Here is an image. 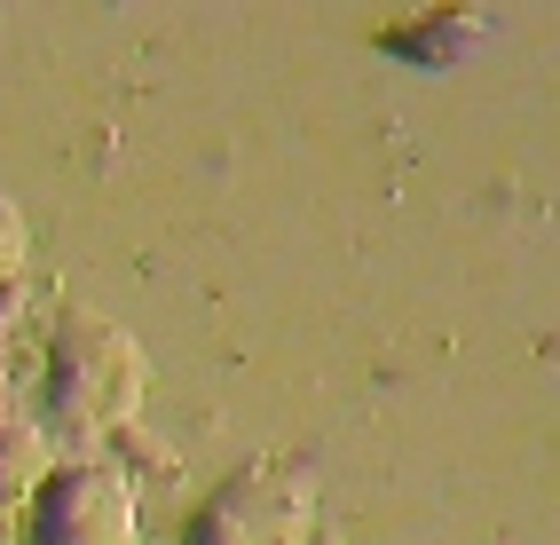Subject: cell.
Masks as SVG:
<instances>
[{
    "mask_svg": "<svg viewBox=\"0 0 560 545\" xmlns=\"http://www.w3.org/2000/svg\"><path fill=\"white\" fill-rule=\"evenodd\" d=\"M48 475H56L48 434H40V427H24V419H0V506H24Z\"/></svg>",
    "mask_w": 560,
    "mask_h": 545,
    "instance_id": "5b68a950",
    "label": "cell"
},
{
    "mask_svg": "<svg viewBox=\"0 0 560 545\" xmlns=\"http://www.w3.org/2000/svg\"><path fill=\"white\" fill-rule=\"evenodd\" d=\"M24 545H142V514H135V483L103 459L56 466L32 490V522Z\"/></svg>",
    "mask_w": 560,
    "mask_h": 545,
    "instance_id": "7a4b0ae2",
    "label": "cell"
},
{
    "mask_svg": "<svg viewBox=\"0 0 560 545\" xmlns=\"http://www.w3.org/2000/svg\"><path fill=\"white\" fill-rule=\"evenodd\" d=\"M24 316V277H0V333Z\"/></svg>",
    "mask_w": 560,
    "mask_h": 545,
    "instance_id": "ba28073f",
    "label": "cell"
},
{
    "mask_svg": "<svg viewBox=\"0 0 560 545\" xmlns=\"http://www.w3.org/2000/svg\"><path fill=\"white\" fill-rule=\"evenodd\" d=\"M40 411H48L56 443H103V434L135 427V411H142V348L103 316H71L48 340Z\"/></svg>",
    "mask_w": 560,
    "mask_h": 545,
    "instance_id": "6da1fadb",
    "label": "cell"
},
{
    "mask_svg": "<svg viewBox=\"0 0 560 545\" xmlns=\"http://www.w3.org/2000/svg\"><path fill=\"white\" fill-rule=\"evenodd\" d=\"M0 277H24V213L0 198Z\"/></svg>",
    "mask_w": 560,
    "mask_h": 545,
    "instance_id": "52a82bcc",
    "label": "cell"
},
{
    "mask_svg": "<svg viewBox=\"0 0 560 545\" xmlns=\"http://www.w3.org/2000/svg\"><path fill=\"white\" fill-rule=\"evenodd\" d=\"M316 483L292 466H245L230 475L182 530V545H301L308 537Z\"/></svg>",
    "mask_w": 560,
    "mask_h": 545,
    "instance_id": "3957f363",
    "label": "cell"
},
{
    "mask_svg": "<svg viewBox=\"0 0 560 545\" xmlns=\"http://www.w3.org/2000/svg\"><path fill=\"white\" fill-rule=\"evenodd\" d=\"M301 545H348V537H340V530H308Z\"/></svg>",
    "mask_w": 560,
    "mask_h": 545,
    "instance_id": "9c48e42d",
    "label": "cell"
},
{
    "mask_svg": "<svg viewBox=\"0 0 560 545\" xmlns=\"http://www.w3.org/2000/svg\"><path fill=\"white\" fill-rule=\"evenodd\" d=\"M103 443H119V459L135 466V475H166V451H159L142 427H119V434H103Z\"/></svg>",
    "mask_w": 560,
    "mask_h": 545,
    "instance_id": "8992f818",
    "label": "cell"
},
{
    "mask_svg": "<svg viewBox=\"0 0 560 545\" xmlns=\"http://www.w3.org/2000/svg\"><path fill=\"white\" fill-rule=\"evenodd\" d=\"M490 32H498L490 9H442V16L387 24V32H380V48L402 56V63H419V71H451V63H466L481 40H490Z\"/></svg>",
    "mask_w": 560,
    "mask_h": 545,
    "instance_id": "277c9868",
    "label": "cell"
}]
</instances>
